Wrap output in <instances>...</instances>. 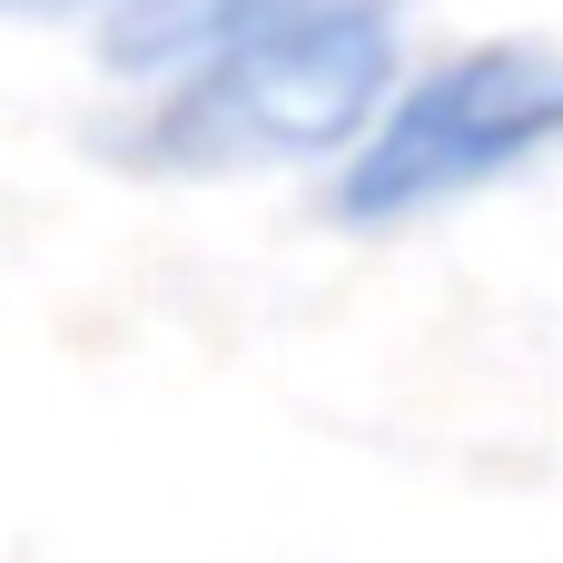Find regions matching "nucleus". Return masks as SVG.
<instances>
[{"instance_id":"nucleus-3","label":"nucleus","mask_w":563,"mask_h":563,"mask_svg":"<svg viewBox=\"0 0 563 563\" xmlns=\"http://www.w3.org/2000/svg\"><path fill=\"white\" fill-rule=\"evenodd\" d=\"M79 10H119V0H0V20H79Z\"/></svg>"},{"instance_id":"nucleus-2","label":"nucleus","mask_w":563,"mask_h":563,"mask_svg":"<svg viewBox=\"0 0 563 563\" xmlns=\"http://www.w3.org/2000/svg\"><path fill=\"white\" fill-rule=\"evenodd\" d=\"M563 148V40H475L416 69L336 168L346 228H406Z\"/></svg>"},{"instance_id":"nucleus-1","label":"nucleus","mask_w":563,"mask_h":563,"mask_svg":"<svg viewBox=\"0 0 563 563\" xmlns=\"http://www.w3.org/2000/svg\"><path fill=\"white\" fill-rule=\"evenodd\" d=\"M396 99V0H238V20L158 79L119 139L158 178H238L346 158Z\"/></svg>"}]
</instances>
